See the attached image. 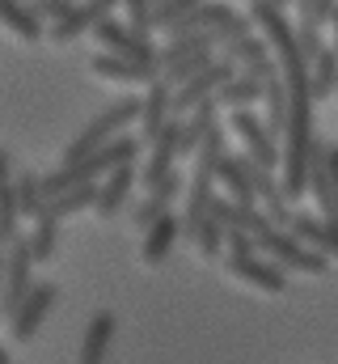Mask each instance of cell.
<instances>
[{"mask_svg": "<svg viewBox=\"0 0 338 364\" xmlns=\"http://www.w3.org/2000/svg\"><path fill=\"white\" fill-rule=\"evenodd\" d=\"M13 195H17V212H21V216H38V212H43V178H38V174L13 178Z\"/></svg>", "mask_w": 338, "mask_h": 364, "instance_id": "obj_31", "label": "cell"}, {"mask_svg": "<svg viewBox=\"0 0 338 364\" xmlns=\"http://www.w3.org/2000/svg\"><path fill=\"white\" fill-rule=\"evenodd\" d=\"M262 102H266L262 127H266V136H271L275 144H283V132H288V90H283V81H279V77H275V81H266Z\"/></svg>", "mask_w": 338, "mask_h": 364, "instance_id": "obj_24", "label": "cell"}, {"mask_svg": "<svg viewBox=\"0 0 338 364\" xmlns=\"http://www.w3.org/2000/svg\"><path fill=\"white\" fill-rule=\"evenodd\" d=\"M0 26L13 30L21 43H38L43 38V21L34 17L30 4H17V0H0Z\"/></svg>", "mask_w": 338, "mask_h": 364, "instance_id": "obj_25", "label": "cell"}, {"mask_svg": "<svg viewBox=\"0 0 338 364\" xmlns=\"http://www.w3.org/2000/svg\"><path fill=\"white\" fill-rule=\"evenodd\" d=\"M178 136H182V119H169L165 127H161V136L153 140V153H148V161H144V170H140V186H157V182H165L173 174V161H178Z\"/></svg>", "mask_w": 338, "mask_h": 364, "instance_id": "obj_10", "label": "cell"}, {"mask_svg": "<svg viewBox=\"0 0 338 364\" xmlns=\"http://www.w3.org/2000/svg\"><path fill=\"white\" fill-rule=\"evenodd\" d=\"M216 182L229 191V203H237V208H258L254 186H250V157L224 153V157H220V166H216Z\"/></svg>", "mask_w": 338, "mask_h": 364, "instance_id": "obj_15", "label": "cell"}, {"mask_svg": "<svg viewBox=\"0 0 338 364\" xmlns=\"http://www.w3.org/2000/svg\"><path fill=\"white\" fill-rule=\"evenodd\" d=\"M233 77H237V68H233L229 60H216L207 73H199V77H195V81H186L182 90H173L169 114H173V119H186L190 110H199L203 102H212V97H216V90H220V85H229Z\"/></svg>", "mask_w": 338, "mask_h": 364, "instance_id": "obj_4", "label": "cell"}, {"mask_svg": "<svg viewBox=\"0 0 338 364\" xmlns=\"http://www.w3.org/2000/svg\"><path fill=\"white\" fill-rule=\"evenodd\" d=\"M288 233H292L300 246L317 250V255H338V220H322V216L296 212L292 225H288Z\"/></svg>", "mask_w": 338, "mask_h": 364, "instance_id": "obj_14", "label": "cell"}, {"mask_svg": "<svg viewBox=\"0 0 338 364\" xmlns=\"http://www.w3.org/2000/svg\"><path fill=\"white\" fill-rule=\"evenodd\" d=\"M110 343H114V314H110V309H97V314L89 318V326H84L77 364H106Z\"/></svg>", "mask_w": 338, "mask_h": 364, "instance_id": "obj_19", "label": "cell"}, {"mask_svg": "<svg viewBox=\"0 0 338 364\" xmlns=\"http://www.w3.org/2000/svg\"><path fill=\"white\" fill-rule=\"evenodd\" d=\"M178 233H182V216H161L148 233H144V246H140V259L148 263V267H157V263H165L169 250H173V242H178Z\"/></svg>", "mask_w": 338, "mask_h": 364, "instance_id": "obj_22", "label": "cell"}, {"mask_svg": "<svg viewBox=\"0 0 338 364\" xmlns=\"http://www.w3.org/2000/svg\"><path fill=\"white\" fill-rule=\"evenodd\" d=\"M93 199H97V186H77V191H64V195L47 199V203H43V212H38L34 220L60 225L64 216H77V212H84V208H93Z\"/></svg>", "mask_w": 338, "mask_h": 364, "instance_id": "obj_23", "label": "cell"}, {"mask_svg": "<svg viewBox=\"0 0 338 364\" xmlns=\"http://www.w3.org/2000/svg\"><path fill=\"white\" fill-rule=\"evenodd\" d=\"M123 26H127L131 34L148 38V30H153V4H144V0H127V4H123Z\"/></svg>", "mask_w": 338, "mask_h": 364, "instance_id": "obj_33", "label": "cell"}, {"mask_svg": "<svg viewBox=\"0 0 338 364\" xmlns=\"http://www.w3.org/2000/svg\"><path fill=\"white\" fill-rule=\"evenodd\" d=\"M229 275H233V279H246V284L271 292V296H279V292L288 288V275L279 272L275 263L258 259V255H250V259H229Z\"/></svg>", "mask_w": 338, "mask_h": 364, "instance_id": "obj_18", "label": "cell"}, {"mask_svg": "<svg viewBox=\"0 0 338 364\" xmlns=\"http://www.w3.org/2000/svg\"><path fill=\"white\" fill-rule=\"evenodd\" d=\"M136 182H140V174H136V166H123V170H114V174H106V178L97 182V199H93V212H97L102 220H110V216H119Z\"/></svg>", "mask_w": 338, "mask_h": 364, "instance_id": "obj_16", "label": "cell"}, {"mask_svg": "<svg viewBox=\"0 0 338 364\" xmlns=\"http://www.w3.org/2000/svg\"><path fill=\"white\" fill-rule=\"evenodd\" d=\"M0 364H9V352H4V348H0Z\"/></svg>", "mask_w": 338, "mask_h": 364, "instance_id": "obj_42", "label": "cell"}, {"mask_svg": "<svg viewBox=\"0 0 338 364\" xmlns=\"http://www.w3.org/2000/svg\"><path fill=\"white\" fill-rule=\"evenodd\" d=\"M334 93H338V81H334Z\"/></svg>", "mask_w": 338, "mask_h": 364, "instance_id": "obj_43", "label": "cell"}, {"mask_svg": "<svg viewBox=\"0 0 338 364\" xmlns=\"http://www.w3.org/2000/svg\"><path fill=\"white\" fill-rule=\"evenodd\" d=\"M296 13H300V26H309V30H317L322 21H330V13H334V4H330V0H300V4H296Z\"/></svg>", "mask_w": 338, "mask_h": 364, "instance_id": "obj_35", "label": "cell"}, {"mask_svg": "<svg viewBox=\"0 0 338 364\" xmlns=\"http://www.w3.org/2000/svg\"><path fill=\"white\" fill-rule=\"evenodd\" d=\"M93 38H97V47H102V55L140 60V64L157 60V47H153V38H140V34H131V30L119 21V17H102V21L93 26Z\"/></svg>", "mask_w": 338, "mask_h": 364, "instance_id": "obj_5", "label": "cell"}, {"mask_svg": "<svg viewBox=\"0 0 338 364\" xmlns=\"http://www.w3.org/2000/svg\"><path fill=\"white\" fill-rule=\"evenodd\" d=\"M330 30H334V47H330V51L338 55V4H334V13H330Z\"/></svg>", "mask_w": 338, "mask_h": 364, "instance_id": "obj_41", "label": "cell"}, {"mask_svg": "<svg viewBox=\"0 0 338 364\" xmlns=\"http://www.w3.org/2000/svg\"><path fill=\"white\" fill-rule=\"evenodd\" d=\"M30 9H34V17H43V13H47V17H55V21H60V17L68 13V0H38V4H30Z\"/></svg>", "mask_w": 338, "mask_h": 364, "instance_id": "obj_37", "label": "cell"}, {"mask_svg": "<svg viewBox=\"0 0 338 364\" xmlns=\"http://www.w3.org/2000/svg\"><path fill=\"white\" fill-rule=\"evenodd\" d=\"M233 132L246 140V149H250V161L258 170H279V144L266 136V127H262V119L254 114V110H233Z\"/></svg>", "mask_w": 338, "mask_h": 364, "instance_id": "obj_9", "label": "cell"}, {"mask_svg": "<svg viewBox=\"0 0 338 364\" xmlns=\"http://www.w3.org/2000/svg\"><path fill=\"white\" fill-rule=\"evenodd\" d=\"M102 17H110V4H102V0L97 4H68V13L51 26V43H60V47L64 43H77L84 30H93Z\"/></svg>", "mask_w": 338, "mask_h": 364, "instance_id": "obj_17", "label": "cell"}, {"mask_svg": "<svg viewBox=\"0 0 338 364\" xmlns=\"http://www.w3.org/2000/svg\"><path fill=\"white\" fill-rule=\"evenodd\" d=\"M55 296H60V288H55V284H47V279L30 288V296L21 301V309L9 318V335H13V343H30V339H34V331H38V326H43V318L51 314Z\"/></svg>", "mask_w": 338, "mask_h": 364, "instance_id": "obj_7", "label": "cell"}, {"mask_svg": "<svg viewBox=\"0 0 338 364\" xmlns=\"http://www.w3.org/2000/svg\"><path fill=\"white\" fill-rule=\"evenodd\" d=\"M224 60H229L233 68H241V77H254L258 85H266V81L279 77V64H275V55L266 51V43H262L258 34L233 43V47H224Z\"/></svg>", "mask_w": 338, "mask_h": 364, "instance_id": "obj_8", "label": "cell"}, {"mask_svg": "<svg viewBox=\"0 0 338 364\" xmlns=\"http://www.w3.org/2000/svg\"><path fill=\"white\" fill-rule=\"evenodd\" d=\"M30 288H34V259H30L26 242L17 237L9 246V255H4V322L21 309V301L30 296Z\"/></svg>", "mask_w": 338, "mask_h": 364, "instance_id": "obj_6", "label": "cell"}, {"mask_svg": "<svg viewBox=\"0 0 338 364\" xmlns=\"http://www.w3.org/2000/svg\"><path fill=\"white\" fill-rule=\"evenodd\" d=\"M262 90H266V85H258L254 77H241V73H237L229 85H220V90H216L212 102H216V106H224V110H250L254 102L262 97Z\"/></svg>", "mask_w": 338, "mask_h": 364, "instance_id": "obj_26", "label": "cell"}, {"mask_svg": "<svg viewBox=\"0 0 338 364\" xmlns=\"http://www.w3.org/2000/svg\"><path fill=\"white\" fill-rule=\"evenodd\" d=\"M224 250H229V259H250V255H258L254 250V237L241 233V229H224Z\"/></svg>", "mask_w": 338, "mask_h": 364, "instance_id": "obj_36", "label": "cell"}, {"mask_svg": "<svg viewBox=\"0 0 338 364\" xmlns=\"http://www.w3.org/2000/svg\"><path fill=\"white\" fill-rule=\"evenodd\" d=\"M254 250H258V259L275 263L279 272H305V275H326V272H330V259H326V255H317V250L300 246L292 233L271 229V225L254 237Z\"/></svg>", "mask_w": 338, "mask_h": 364, "instance_id": "obj_3", "label": "cell"}, {"mask_svg": "<svg viewBox=\"0 0 338 364\" xmlns=\"http://www.w3.org/2000/svg\"><path fill=\"white\" fill-rule=\"evenodd\" d=\"M190 242H195V250L212 263V259H220L224 255V220L216 216V203H212V212L195 225V233H190Z\"/></svg>", "mask_w": 338, "mask_h": 364, "instance_id": "obj_27", "label": "cell"}, {"mask_svg": "<svg viewBox=\"0 0 338 364\" xmlns=\"http://www.w3.org/2000/svg\"><path fill=\"white\" fill-rule=\"evenodd\" d=\"M89 73L102 77V81H119V85H153V81L161 77L157 60L140 64V60H119V55H93Z\"/></svg>", "mask_w": 338, "mask_h": 364, "instance_id": "obj_11", "label": "cell"}, {"mask_svg": "<svg viewBox=\"0 0 338 364\" xmlns=\"http://www.w3.org/2000/svg\"><path fill=\"white\" fill-rule=\"evenodd\" d=\"M136 119H140V97H123V102L106 106L97 119H89V127L64 149V161H60V166H77V161H84L89 153H102L106 144L123 140V127L136 123Z\"/></svg>", "mask_w": 338, "mask_h": 364, "instance_id": "obj_2", "label": "cell"}, {"mask_svg": "<svg viewBox=\"0 0 338 364\" xmlns=\"http://www.w3.org/2000/svg\"><path fill=\"white\" fill-rule=\"evenodd\" d=\"M178 195H182V174L173 170L165 182H157V186L148 191V199H144V203H136V208H131V225L148 233L161 216H169V208H173V199H178Z\"/></svg>", "mask_w": 338, "mask_h": 364, "instance_id": "obj_13", "label": "cell"}, {"mask_svg": "<svg viewBox=\"0 0 338 364\" xmlns=\"http://www.w3.org/2000/svg\"><path fill=\"white\" fill-rule=\"evenodd\" d=\"M136 153H140V140H136V136H123V140L106 144L102 153H89L77 166L51 170V174L43 178V203L55 199V195H64V191H77V186H97L106 174H114V170H123V166H136Z\"/></svg>", "mask_w": 338, "mask_h": 364, "instance_id": "obj_1", "label": "cell"}, {"mask_svg": "<svg viewBox=\"0 0 338 364\" xmlns=\"http://www.w3.org/2000/svg\"><path fill=\"white\" fill-rule=\"evenodd\" d=\"M216 102H203L199 110H190L186 119H182V136H178V157H195L199 153V144L216 132Z\"/></svg>", "mask_w": 338, "mask_h": 364, "instance_id": "obj_21", "label": "cell"}, {"mask_svg": "<svg viewBox=\"0 0 338 364\" xmlns=\"http://www.w3.org/2000/svg\"><path fill=\"white\" fill-rule=\"evenodd\" d=\"M216 64V51H195V55H186V60H178L173 68H165L161 73V81H165L169 90H182L186 81H195L199 73H207Z\"/></svg>", "mask_w": 338, "mask_h": 364, "instance_id": "obj_28", "label": "cell"}, {"mask_svg": "<svg viewBox=\"0 0 338 364\" xmlns=\"http://www.w3.org/2000/svg\"><path fill=\"white\" fill-rule=\"evenodd\" d=\"M296 34V51H300V60L305 64H313L322 51H326V43H322V30H309V26H296L292 30Z\"/></svg>", "mask_w": 338, "mask_h": 364, "instance_id": "obj_34", "label": "cell"}, {"mask_svg": "<svg viewBox=\"0 0 338 364\" xmlns=\"http://www.w3.org/2000/svg\"><path fill=\"white\" fill-rule=\"evenodd\" d=\"M0 322H4V255H0Z\"/></svg>", "mask_w": 338, "mask_h": 364, "instance_id": "obj_40", "label": "cell"}, {"mask_svg": "<svg viewBox=\"0 0 338 364\" xmlns=\"http://www.w3.org/2000/svg\"><path fill=\"white\" fill-rule=\"evenodd\" d=\"M17 220H21L17 195H13V186H4L0 191V255H9V246L17 242Z\"/></svg>", "mask_w": 338, "mask_h": 364, "instance_id": "obj_32", "label": "cell"}, {"mask_svg": "<svg viewBox=\"0 0 338 364\" xmlns=\"http://www.w3.org/2000/svg\"><path fill=\"white\" fill-rule=\"evenodd\" d=\"M169 102H173V90L157 77V81L148 85V93L140 97V144H153V140L161 136V127L173 119V114H169Z\"/></svg>", "mask_w": 338, "mask_h": 364, "instance_id": "obj_12", "label": "cell"}, {"mask_svg": "<svg viewBox=\"0 0 338 364\" xmlns=\"http://www.w3.org/2000/svg\"><path fill=\"white\" fill-rule=\"evenodd\" d=\"M4 186H13V178H9V153L0 149V191H4Z\"/></svg>", "mask_w": 338, "mask_h": 364, "instance_id": "obj_39", "label": "cell"}, {"mask_svg": "<svg viewBox=\"0 0 338 364\" xmlns=\"http://www.w3.org/2000/svg\"><path fill=\"white\" fill-rule=\"evenodd\" d=\"M334 81H338V55L326 47V51L309 64V93H313V97H330V93H334Z\"/></svg>", "mask_w": 338, "mask_h": 364, "instance_id": "obj_29", "label": "cell"}, {"mask_svg": "<svg viewBox=\"0 0 338 364\" xmlns=\"http://www.w3.org/2000/svg\"><path fill=\"white\" fill-rule=\"evenodd\" d=\"M326 170H330V182H334V195H338V144L326 149Z\"/></svg>", "mask_w": 338, "mask_h": 364, "instance_id": "obj_38", "label": "cell"}, {"mask_svg": "<svg viewBox=\"0 0 338 364\" xmlns=\"http://www.w3.org/2000/svg\"><path fill=\"white\" fill-rule=\"evenodd\" d=\"M305 191H313V199H317V208L326 212V220H338V195H334V182H330V170H326V149H322V144H313V153H309Z\"/></svg>", "mask_w": 338, "mask_h": 364, "instance_id": "obj_20", "label": "cell"}, {"mask_svg": "<svg viewBox=\"0 0 338 364\" xmlns=\"http://www.w3.org/2000/svg\"><path fill=\"white\" fill-rule=\"evenodd\" d=\"M55 246H60V225H47V220H34V233L26 237V250L34 263H51L55 259Z\"/></svg>", "mask_w": 338, "mask_h": 364, "instance_id": "obj_30", "label": "cell"}]
</instances>
